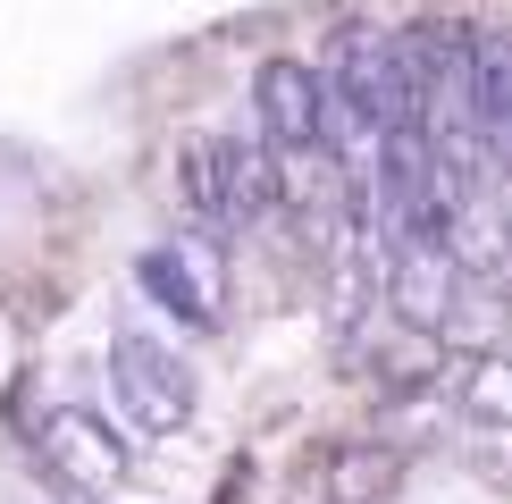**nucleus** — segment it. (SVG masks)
<instances>
[{
    "label": "nucleus",
    "mask_w": 512,
    "mask_h": 504,
    "mask_svg": "<svg viewBox=\"0 0 512 504\" xmlns=\"http://www.w3.org/2000/svg\"><path fill=\"white\" fill-rule=\"evenodd\" d=\"M319 84H328V110H336V152H345V143L370 152L403 110H420L387 26H345V34H336V59L319 68Z\"/></svg>",
    "instance_id": "obj_1"
},
{
    "label": "nucleus",
    "mask_w": 512,
    "mask_h": 504,
    "mask_svg": "<svg viewBox=\"0 0 512 504\" xmlns=\"http://www.w3.org/2000/svg\"><path fill=\"white\" fill-rule=\"evenodd\" d=\"M177 185H185V202H194V219H210V227H261L277 202V152L261 135H210V143H194L185 152V168H177Z\"/></svg>",
    "instance_id": "obj_2"
},
{
    "label": "nucleus",
    "mask_w": 512,
    "mask_h": 504,
    "mask_svg": "<svg viewBox=\"0 0 512 504\" xmlns=\"http://www.w3.org/2000/svg\"><path fill=\"white\" fill-rule=\"evenodd\" d=\"M252 110H261V143L286 160H336V110L311 59H269L252 76Z\"/></svg>",
    "instance_id": "obj_3"
},
{
    "label": "nucleus",
    "mask_w": 512,
    "mask_h": 504,
    "mask_svg": "<svg viewBox=\"0 0 512 504\" xmlns=\"http://www.w3.org/2000/svg\"><path fill=\"white\" fill-rule=\"evenodd\" d=\"M110 395H118L126 429H143V437H168L194 420V370L160 336H110Z\"/></svg>",
    "instance_id": "obj_4"
},
{
    "label": "nucleus",
    "mask_w": 512,
    "mask_h": 504,
    "mask_svg": "<svg viewBox=\"0 0 512 504\" xmlns=\"http://www.w3.org/2000/svg\"><path fill=\"white\" fill-rule=\"evenodd\" d=\"M34 454H42V471L76 479V488H118V479L135 471L126 437L101 412H84V404H51V412H42L34 420Z\"/></svg>",
    "instance_id": "obj_5"
},
{
    "label": "nucleus",
    "mask_w": 512,
    "mask_h": 504,
    "mask_svg": "<svg viewBox=\"0 0 512 504\" xmlns=\"http://www.w3.org/2000/svg\"><path fill=\"white\" fill-rule=\"evenodd\" d=\"M219 269H210V244H194V236H177V244H152L143 252V294H152L160 311H177L185 328H210L219 320Z\"/></svg>",
    "instance_id": "obj_6"
}]
</instances>
